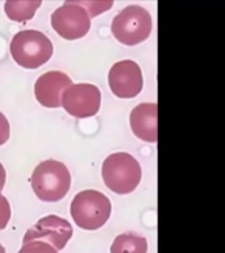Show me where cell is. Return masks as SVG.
<instances>
[{
	"label": "cell",
	"instance_id": "obj_10",
	"mask_svg": "<svg viewBox=\"0 0 225 253\" xmlns=\"http://www.w3.org/2000/svg\"><path fill=\"white\" fill-rule=\"evenodd\" d=\"M71 84H74V83L70 77L62 71H47L36 81V99L41 106L46 107V108H58L61 107L62 94Z\"/></svg>",
	"mask_w": 225,
	"mask_h": 253
},
{
	"label": "cell",
	"instance_id": "obj_19",
	"mask_svg": "<svg viewBox=\"0 0 225 253\" xmlns=\"http://www.w3.org/2000/svg\"><path fill=\"white\" fill-rule=\"evenodd\" d=\"M0 253H5V249H4V247L1 244H0Z\"/></svg>",
	"mask_w": 225,
	"mask_h": 253
},
{
	"label": "cell",
	"instance_id": "obj_4",
	"mask_svg": "<svg viewBox=\"0 0 225 253\" xmlns=\"http://www.w3.org/2000/svg\"><path fill=\"white\" fill-rule=\"evenodd\" d=\"M111 201L98 190H83L71 202L70 212L79 228L95 231L102 228L111 216Z\"/></svg>",
	"mask_w": 225,
	"mask_h": 253
},
{
	"label": "cell",
	"instance_id": "obj_6",
	"mask_svg": "<svg viewBox=\"0 0 225 253\" xmlns=\"http://www.w3.org/2000/svg\"><path fill=\"white\" fill-rule=\"evenodd\" d=\"M51 27L62 39H82L90 32L91 19L78 1H65L51 13Z\"/></svg>",
	"mask_w": 225,
	"mask_h": 253
},
{
	"label": "cell",
	"instance_id": "obj_5",
	"mask_svg": "<svg viewBox=\"0 0 225 253\" xmlns=\"http://www.w3.org/2000/svg\"><path fill=\"white\" fill-rule=\"evenodd\" d=\"M151 16L140 5H128L124 8L114 16L111 25L114 39L128 46L144 42L151 33Z\"/></svg>",
	"mask_w": 225,
	"mask_h": 253
},
{
	"label": "cell",
	"instance_id": "obj_14",
	"mask_svg": "<svg viewBox=\"0 0 225 253\" xmlns=\"http://www.w3.org/2000/svg\"><path fill=\"white\" fill-rule=\"evenodd\" d=\"M19 253H58V251L45 241L35 240L24 243Z\"/></svg>",
	"mask_w": 225,
	"mask_h": 253
},
{
	"label": "cell",
	"instance_id": "obj_1",
	"mask_svg": "<svg viewBox=\"0 0 225 253\" xmlns=\"http://www.w3.org/2000/svg\"><path fill=\"white\" fill-rule=\"evenodd\" d=\"M31 185L39 201L58 202L66 197L70 190V171L63 162L46 160L36 166Z\"/></svg>",
	"mask_w": 225,
	"mask_h": 253
},
{
	"label": "cell",
	"instance_id": "obj_2",
	"mask_svg": "<svg viewBox=\"0 0 225 253\" xmlns=\"http://www.w3.org/2000/svg\"><path fill=\"white\" fill-rule=\"evenodd\" d=\"M102 177L106 186L116 194H129L136 190L142 178V170L133 156L125 152L112 153L104 160Z\"/></svg>",
	"mask_w": 225,
	"mask_h": 253
},
{
	"label": "cell",
	"instance_id": "obj_18",
	"mask_svg": "<svg viewBox=\"0 0 225 253\" xmlns=\"http://www.w3.org/2000/svg\"><path fill=\"white\" fill-rule=\"evenodd\" d=\"M5 178H7V173H5V169H4V166L1 165V162H0V191L4 189Z\"/></svg>",
	"mask_w": 225,
	"mask_h": 253
},
{
	"label": "cell",
	"instance_id": "obj_11",
	"mask_svg": "<svg viewBox=\"0 0 225 253\" xmlns=\"http://www.w3.org/2000/svg\"><path fill=\"white\" fill-rule=\"evenodd\" d=\"M157 112L155 103H141L130 112V128L140 140L157 142Z\"/></svg>",
	"mask_w": 225,
	"mask_h": 253
},
{
	"label": "cell",
	"instance_id": "obj_12",
	"mask_svg": "<svg viewBox=\"0 0 225 253\" xmlns=\"http://www.w3.org/2000/svg\"><path fill=\"white\" fill-rule=\"evenodd\" d=\"M146 252H148V240L144 236H140L136 233H121L116 236L111 245V253Z\"/></svg>",
	"mask_w": 225,
	"mask_h": 253
},
{
	"label": "cell",
	"instance_id": "obj_9",
	"mask_svg": "<svg viewBox=\"0 0 225 253\" xmlns=\"http://www.w3.org/2000/svg\"><path fill=\"white\" fill-rule=\"evenodd\" d=\"M108 84L117 98L130 99L137 96L144 87L141 67L132 59L118 61L108 73Z\"/></svg>",
	"mask_w": 225,
	"mask_h": 253
},
{
	"label": "cell",
	"instance_id": "obj_17",
	"mask_svg": "<svg viewBox=\"0 0 225 253\" xmlns=\"http://www.w3.org/2000/svg\"><path fill=\"white\" fill-rule=\"evenodd\" d=\"M9 133H11V128H9L8 119L4 116V114L0 112V146L8 141Z\"/></svg>",
	"mask_w": 225,
	"mask_h": 253
},
{
	"label": "cell",
	"instance_id": "obj_13",
	"mask_svg": "<svg viewBox=\"0 0 225 253\" xmlns=\"http://www.w3.org/2000/svg\"><path fill=\"white\" fill-rule=\"evenodd\" d=\"M41 1H17V0H8L4 4V11L8 19L13 20V21H27L31 20L35 16L36 11L41 7Z\"/></svg>",
	"mask_w": 225,
	"mask_h": 253
},
{
	"label": "cell",
	"instance_id": "obj_3",
	"mask_svg": "<svg viewBox=\"0 0 225 253\" xmlns=\"http://www.w3.org/2000/svg\"><path fill=\"white\" fill-rule=\"evenodd\" d=\"M12 58L25 69H37L53 55V43L42 32L25 29L13 36L9 45Z\"/></svg>",
	"mask_w": 225,
	"mask_h": 253
},
{
	"label": "cell",
	"instance_id": "obj_15",
	"mask_svg": "<svg viewBox=\"0 0 225 253\" xmlns=\"http://www.w3.org/2000/svg\"><path fill=\"white\" fill-rule=\"evenodd\" d=\"M78 4L86 9L91 19V17L100 15L103 12L108 11L113 5V1H111V0L110 1H78Z\"/></svg>",
	"mask_w": 225,
	"mask_h": 253
},
{
	"label": "cell",
	"instance_id": "obj_7",
	"mask_svg": "<svg viewBox=\"0 0 225 253\" xmlns=\"http://www.w3.org/2000/svg\"><path fill=\"white\" fill-rule=\"evenodd\" d=\"M102 104V92L91 83L71 84L61 98V107L76 119L91 118L99 112Z\"/></svg>",
	"mask_w": 225,
	"mask_h": 253
},
{
	"label": "cell",
	"instance_id": "obj_8",
	"mask_svg": "<svg viewBox=\"0 0 225 253\" xmlns=\"http://www.w3.org/2000/svg\"><path fill=\"white\" fill-rule=\"evenodd\" d=\"M73 237V227L66 219L57 215H47L41 217L35 225H32L24 235L23 243L28 241H45L57 251H62Z\"/></svg>",
	"mask_w": 225,
	"mask_h": 253
},
{
	"label": "cell",
	"instance_id": "obj_16",
	"mask_svg": "<svg viewBox=\"0 0 225 253\" xmlns=\"http://www.w3.org/2000/svg\"><path fill=\"white\" fill-rule=\"evenodd\" d=\"M9 219H11V206L7 198L0 191V231L7 227Z\"/></svg>",
	"mask_w": 225,
	"mask_h": 253
}]
</instances>
